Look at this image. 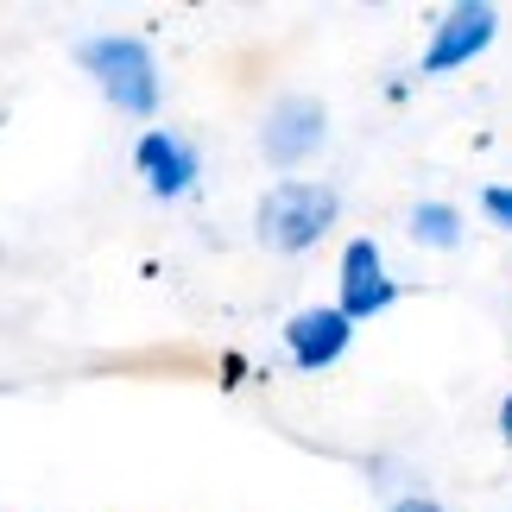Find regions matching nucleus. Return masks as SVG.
Instances as JSON below:
<instances>
[{"instance_id":"20e7f679","label":"nucleus","mask_w":512,"mask_h":512,"mask_svg":"<svg viewBox=\"0 0 512 512\" xmlns=\"http://www.w3.org/2000/svg\"><path fill=\"white\" fill-rule=\"evenodd\" d=\"M392 298H399V285H392L380 247H373V241H348L342 247V298H336V310L348 323H361V317H380Z\"/></svg>"},{"instance_id":"7ed1b4c3","label":"nucleus","mask_w":512,"mask_h":512,"mask_svg":"<svg viewBox=\"0 0 512 512\" xmlns=\"http://www.w3.org/2000/svg\"><path fill=\"white\" fill-rule=\"evenodd\" d=\"M500 32V13L481 7V0H462V7H449L437 19V32H430L424 45V76H443V70H462L468 57H481L487 45H494Z\"/></svg>"},{"instance_id":"6e6552de","label":"nucleus","mask_w":512,"mask_h":512,"mask_svg":"<svg viewBox=\"0 0 512 512\" xmlns=\"http://www.w3.org/2000/svg\"><path fill=\"white\" fill-rule=\"evenodd\" d=\"M411 234H418L424 247H456L462 241V215L449 203H418L411 209Z\"/></svg>"},{"instance_id":"423d86ee","label":"nucleus","mask_w":512,"mask_h":512,"mask_svg":"<svg viewBox=\"0 0 512 512\" xmlns=\"http://www.w3.org/2000/svg\"><path fill=\"white\" fill-rule=\"evenodd\" d=\"M348 342H354V323L342 317L336 304H310V310H298V317L285 323V348H291V361H298L304 373L342 361Z\"/></svg>"},{"instance_id":"39448f33","label":"nucleus","mask_w":512,"mask_h":512,"mask_svg":"<svg viewBox=\"0 0 512 512\" xmlns=\"http://www.w3.org/2000/svg\"><path fill=\"white\" fill-rule=\"evenodd\" d=\"M323 102H310V95H285L279 108L266 114V127H260V152L272 165H298L310 159V152L323 146Z\"/></svg>"},{"instance_id":"9d476101","label":"nucleus","mask_w":512,"mask_h":512,"mask_svg":"<svg viewBox=\"0 0 512 512\" xmlns=\"http://www.w3.org/2000/svg\"><path fill=\"white\" fill-rule=\"evenodd\" d=\"M392 512H443V506H437V500H418V494H411V500H399Z\"/></svg>"},{"instance_id":"9b49d317","label":"nucleus","mask_w":512,"mask_h":512,"mask_svg":"<svg viewBox=\"0 0 512 512\" xmlns=\"http://www.w3.org/2000/svg\"><path fill=\"white\" fill-rule=\"evenodd\" d=\"M500 430H506V437H512V399L500 405Z\"/></svg>"},{"instance_id":"f03ea898","label":"nucleus","mask_w":512,"mask_h":512,"mask_svg":"<svg viewBox=\"0 0 512 512\" xmlns=\"http://www.w3.org/2000/svg\"><path fill=\"white\" fill-rule=\"evenodd\" d=\"M336 215H342V196L329 184H304V177H291V184H272L260 196L253 228H260V241L272 253H304V247H317L329 234Z\"/></svg>"},{"instance_id":"f257e3e1","label":"nucleus","mask_w":512,"mask_h":512,"mask_svg":"<svg viewBox=\"0 0 512 512\" xmlns=\"http://www.w3.org/2000/svg\"><path fill=\"white\" fill-rule=\"evenodd\" d=\"M76 64H83L102 95L127 114H152L159 108V64H152V45L133 32H102V38H83L76 45Z\"/></svg>"},{"instance_id":"0eeeda50","label":"nucleus","mask_w":512,"mask_h":512,"mask_svg":"<svg viewBox=\"0 0 512 512\" xmlns=\"http://www.w3.org/2000/svg\"><path fill=\"white\" fill-rule=\"evenodd\" d=\"M133 165H140V177L152 184V196H165V203L196 184V146L177 140V133H140Z\"/></svg>"},{"instance_id":"1a4fd4ad","label":"nucleus","mask_w":512,"mask_h":512,"mask_svg":"<svg viewBox=\"0 0 512 512\" xmlns=\"http://www.w3.org/2000/svg\"><path fill=\"white\" fill-rule=\"evenodd\" d=\"M481 209L512 234V184H487V190H481Z\"/></svg>"}]
</instances>
